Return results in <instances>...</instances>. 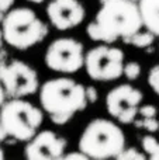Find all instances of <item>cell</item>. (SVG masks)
<instances>
[{
  "mask_svg": "<svg viewBox=\"0 0 159 160\" xmlns=\"http://www.w3.org/2000/svg\"><path fill=\"white\" fill-rule=\"evenodd\" d=\"M49 22L59 31H68L82 24L86 16L79 0H51L47 6Z\"/></svg>",
  "mask_w": 159,
  "mask_h": 160,
  "instance_id": "8fae6325",
  "label": "cell"
},
{
  "mask_svg": "<svg viewBox=\"0 0 159 160\" xmlns=\"http://www.w3.org/2000/svg\"><path fill=\"white\" fill-rule=\"evenodd\" d=\"M39 102L56 125L69 122L76 112L83 111L89 104L86 87L66 76L47 80L39 87Z\"/></svg>",
  "mask_w": 159,
  "mask_h": 160,
  "instance_id": "7a4b0ae2",
  "label": "cell"
},
{
  "mask_svg": "<svg viewBox=\"0 0 159 160\" xmlns=\"http://www.w3.org/2000/svg\"><path fill=\"white\" fill-rule=\"evenodd\" d=\"M117 159L118 160H144V159H146V153L140 152L135 148H126L117 156Z\"/></svg>",
  "mask_w": 159,
  "mask_h": 160,
  "instance_id": "2e32d148",
  "label": "cell"
},
{
  "mask_svg": "<svg viewBox=\"0 0 159 160\" xmlns=\"http://www.w3.org/2000/svg\"><path fill=\"white\" fill-rule=\"evenodd\" d=\"M103 2H106V0H100V3H103Z\"/></svg>",
  "mask_w": 159,
  "mask_h": 160,
  "instance_id": "f1b7e54d",
  "label": "cell"
},
{
  "mask_svg": "<svg viewBox=\"0 0 159 160\" xmlns=\"http://www.w3.org/2000/svg\"><path fill=\"white\" fill-rule=\"evenodd\" d=\"M134 2H135V0H134Z\"/></svg>",
  "mask_w": 159,
  "mask_h": 160,
  "instance_id": "f546056e",
  "label": "cell"
},
{
  "mask_svg": "<svg viewBox=\"0 0 159 160\" xmlns=\"http://www.w3.org/2000/svg\"><path fill=\"white\" fill-rule=\"evenodd\" d=\"M62 159H66V160H70V159H78V160H86L89 159V156L85 155L83 152H82L80 149H78L76 152H69L66 153V155H64V158Z\"/></svg>",
  "mask_w": 159,
  "mask_h": 160,
  "instance_id": "44dd1931",
  "label": "cell"
},
{
  "mask_svg": "<svg viewBox=\"0 0 159 160\" xmlns=\"http://www.w3.org/2000/svg\"><path fill=\"white\" fill-rule=\"evenodd\" d=\"M86 97H87L89 104H95V102L99 100V93H97V90H96V87L87 86L86 87Z\"/></svg>",
  "mask_w": 159,
  "mask_h": 160,
  "instance_id": "ffe728a7",
  "label": "cell"
},
{
  "mask_svg": "<svg viewBox=\"0 0 159 160\" xmlns=\"http://www.w3.org/2000/svg\"><path fill=\"white\" fill-rule=\"evenodd\" d=\"M78 146L89 159H117L126 149V133L110 119L96 118L86 125Z\"/></svg>",
  "mask_w": 159,
  "mask_h": 160,
  "instance_id": "3957f363",
  "label": "cell"
},
{
  "mask_svg": "<svg viewBox=\"0 0 159 160\" xmlns=\"http://www.w3.org/2000/svg\"><path fill=\"white\" fill-rule=\"evenodd\" d=\"M3 41H4V39H3V31H2V28H0V45H2Z\"/></svg>",
  "mask_w": 159,
  "mask_h": 160,
  "instance_id": "484cf974",
  "label": "cell"
},
{
  "mask_svg": "<svg viewBox=\"0 0 159 160\" xmlns=\"http://www.w3.org/2000/svg\"><path fill=\"white\" fill-rule=\"evenodd\" d=\"M140 115L144 118H151V117L158 115V108L152 104H145L140 107Z\"/></svg>",
  "mask_w": 159,
  "mask_h": 160,
  "instance_id": "d6986e66",
  "label": "cell"
},
{
  "mask_svg": "<svg viewBox=\"0 0 159 160\" xmlns=\"http://www.w3.org/2000/svg\"><path fill=\"white\" fill-rule=\"evenodd\" d=\"M144 153L149 156L152 160H159V141L154 135H145L141 141Z\"/></svg>",
  "mask_w": 159,
  "mask_h": 160,
  "instance_id": "5bb4252c",
  "label": "cell"
},
{
  "mask_svg": "<svg viewBox=\"0 0 159 160\" xmlns=\"http://www.w3.org/2000/svg\"><path fill=\"white\" fill-rule=\"evenodd\" d=\"M6 91H4V87H3V84H2V82H0V107H2L3 104H4V101H6Z\"/></svg>",
  "mask_w": 159,
  "mask_h": 160,
  "instance_id": "603a6c76",
  "label": "cell"
},
{
  "mask_svg": "<svg viewBox=\"0 0 159 160\" xmlns=\"http://www.w3.org/2000/svg\"><path fill=\"white\" fill-rule=\"evenodd\" d=\"M44 121L42 111L24 98H11L0 107V122L8 136L28 142Z\"/></svg>",
  "mask_w": 159,
  "mask_h": 160,
  "instance_id": "5b68a950",
  "label": "cell"
},
{
  "mask_svg": "<svg viewBox=\"0 0 159 160\" xmlns=\"http://www.w3.org/2000/svg\"><path fill=\"white\" fill-rule=\"evenodd\" d=\"M123 75L128 80H137L141 76V65L138 62H127L124 65V72Z\"/></svg>",
  "mask_w": 159,
  "mask_h": 160,
  "instance_id": "9a60e30c",
  "label": "cell"
},
{
  "mask_svg": "<svg viewBox=\"0 0 159 160\" xmlns=\"http://www.w3.org/2000/svg\"><path fill=\"white\" fill-rule=\"evenodd\" d=\"M66 145V139L55 133L54 131H39L27 142L24 156L30 160L62 159L65 155Z\"/></svg>",
  "mask_w": 159,
  "mask_h": 160,
  "instance_id": "30bf717a",
  "label": "cell"
},
{
  "mask_svg": "<svg viewBox=\"0 0 159 160\" xmlns=\"http://www.w3.org/2000/svg\"><path fill=\"white\" fill-rule=\"evenodd\" d=\"M3 39L18 51H25L39 44L48 34L47 25L28 7L10 8L2 22Z\"/></svg>",
  "mask_w": 159,
  "mask_h": 160,
  "instance_id": "277c9868",
  "label": "cell"
},
{
  "mask_svg": "<svg viewBox=\"0 0 159 160\" xmlns=\"http://www.w3.org/2000/svg\"><path fill=\"white\" fill-rule=\"evenodd\" d=\"M0 82L11 98H24L33 96L39 88L38 73L23 61H11L0 66Z\"/></svg>",
  "mask_w": 159,
  "mask_h": 160,
  "instance_id": "ba28073f",
  "label": "cell"
},
{
  "mask_svg": "<svg viewBox=\"0 0 159 160\" xmlns=\"http://www.w3.org/2000/svg\"><path fill=\"white\" fill-rule=\"evenodd\" d=\"M155 34L151 32V31H145V32H141V30L138 32H135L134 35L128 37V38H124V42L127 44L134 45L135 48H148L154 44L155 41Z\"/></svg>",
  "mask_w": 159,
  "mask_h": 160,
  "instance_id": "4fadbf2b",
  "label": "cell"
},
{
  "mask_svg": "<svg viewBox=\"0 0 159 160\" xmlns=\"http://www.w3.org/2000/svg\"><path fill=\"white\" fill-rule=\"evenodd\" d=\"M83 44L70 37L56 38L48 45L44 62L52 72L72 75L85 68Z\"/></svg>",
  "mask_w": 159,
  "mask_h": 160,
  "instance_id": "52a82bcc",
  "label": "cell"
},
{
  "mask_svg": "<svg viewBox=\"0 0 159 160\" xmlns=\"http://www.w3.org/2000/svg\"><path fill=\"white\" fill-rule=\"evenodd\" d=\"M2 159H4V152H3V149L0 148V160Z\"/></svg>",
  "mask_w": 159,
  "mask_h": 160,
  "instance_id": "83f0119b",
  "label": "cell"
},
{
  "mask_svg": "<svg viewBox=\"0 0 159 160\" xmlns=\"http://www.w3.org/2000/svg\"><path fill=\"white\" fill-rule=\"evenodd\" d=\"M135 125L138 128H142V129L148 131V132L154 133L159 131V121L156 119V117H151V118H144L141 121H135Z\"/></svg>",
  "mask_w": 159,
  "mask_h": 160,
  "instance_id": "e0dca14e",
  "label": "cell"
},
{
  "mask_svg": "<svg viewBox=\"0 0 159 160\" xmlns=\"http://www.w3.org/2000/svg\"><path fill=\"white\" fill-rule=\"evenodd\" d=\"M14 2H16V0H0V11L7 13V11L13 7Z\"/></svg>",
  "mask_w": 159,
  "mask_h": 160,
  "instance_id": "7402d4cb",
  "label": "cell"
},
{
  "mask_svg": "<svg viewBox=\"0 0 159 160\" xmlns=\"http://www.w3.org/2000/svg\"><path fill=\"white\" fill-rule=\"evenodd\" d=\"M142 91L134 86L118 84L111 88L106 96L107 112L121 124H131L135 117L140 114V107L142 102Z\"/></svg>",
  "mask_w": 159,
  "mask_h": 160,
  "instance_id": "9c48e42d",
  "label": "cell"
},
{
  "mask_svg": "<svg viewBox=\"0 0 159 160\" xmlns=\"http://www.w3.org/2000/svg\"><path fill=\"white\" fill-rule=\"evenodd\" d=\"M7 132H6V129L3 128V125H2V122H0V143L2 142H4L6 139H7Z\"/></svg>",
  "mask_w": 159,
  "mask_h": 160,
  "instance_id": "cb8c5ba5",
  "label": "cell"
},
{
  "mask_svg": "<svg viewBox=\"0 0 159 160\" xmlns=\"http://www.w3.org/2000/svg\"><path fill=\"white\" fill-rule=\"evenodd\" d=\"M148 84L156 96H159V65L151 68L148 73Z\"/></svg>",
  "mask_w": 159,
  "mask_h": 160,
  "instance_id": "ac0fdd59",
  "label": "cell"
},
{
  "mask_svg": "<svg viewBox=\"0 0 159 160\" xmlns=\"http://www.w3.org/2000/svg\"><path fill=\"white\" fill-rule=\"evenodd\" d=\"M126 55L117 47L109 44L92 48L85 56V69L90 79L111 82L123 76Z\"/></svg>",
  "mask_w": 159,
  "mask_h": 160,
  "instance_id": "8992f818",
  "label": "cell"
},
{
  "mask_svg": "<svg viewBox=\"0 0 159 160\" xmlns=\"http://www.w3.org/2000/svg\"><path fill=\"white\" fill-rule=\"evenodd\" d=\"M27 2H30V3H34V4H41V3H44L45 0H27Z\"/></svg>",
  "mask_w": 159,
  "mask_h": 160,
  "instance_id": "d4e9b609",
  "label": "cell"
},
{
  "mask_svg": "<svg viewBox=\"0 0 159 160\" xmlns=\"http://www.w3.org/2000/svg\"><path fill=\"white\" fill-rule=\"evenodd\" d=\"M138 3L134 0H106L100 3L96 17L86 27L92 41L113 44L118 38H128L142 28Z\"/></svg>",
  "mask_w": 159,
  "mask_h": 160,
  "instance_id": "6da1fadb",
  "label": "cell"
},
{
  "mask_svg": "<svg viewBox=\"0 0 159 160\" xmlns=\"http://www.w3.org/2000/svg\"><path fill=\"white\" fill-rule=\"evenodd\" d=\"M3 18H4V13H3V11H0V24L3 22Z\"/></svg>",
  "mask_w": 159,
  "mask_h": 160,
  "instance_id": "4316f807",
  "label": "cell"
},
{
  "mask_svg": "<svg viewBox=\"0 0 159 160\" xmlns=\"http://www.w3.org/2000/svg\"><path fill=\"white\" fill-rule=\"evenodd\" d=\"M142 24L159 37V0H138Z\"/></svg>",
  "mask_w": 159,
  "mask_h": 160,
  "instance_id": "7c38bea8",
  "label": "cell"
}]
</instances>
